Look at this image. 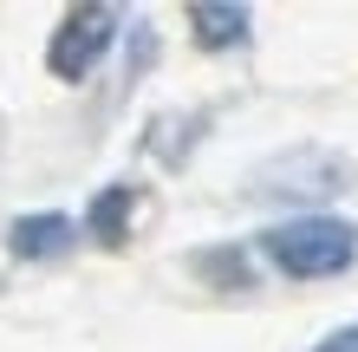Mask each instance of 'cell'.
Wrapping results in <instances>:
<instances>
[{"mask_svg": "<svg viewBox=\"0 0 358 352\" xmlns=\"http://www.w3.org/2000/svg\"><path fill=\"white\" fill-rule=\"evenodd\" d=\"M261 255L287 281H326V274H345L358 261V229L345 216H293V222L261 235Z\"/></svg>", "mask_w": 358, "mask_h": 352, "instance_id": "1", "label": "cell"}, {"mask_svg": "<svg viewBox=\"0 0 358 352\" xmlns=\"http://www.w3.org/2000/svg\"><path fill=\"white\" fill-rule=\"evenodd\" d=\"M72 216H59V209H46V216H20L13 229H7V248L20 261H52V255H66L72 248Z\"/></svg>", "mask_w": 358, "mask_h": 352, "instance_id": "5", "label": "cell"}, {"mask_svg": "<svg viewBox=\"0 0 358 352\" xmlns=\"http://www.w3.org/2000/svg\"><path fill=\"white\" fill-rule=\"evenodd\" d=\"M189 27H196V46L202 52H235V46H248L255 13L235 7V0H196V7H189Z\"/></svg>", "mask_w": 358, "mask_h": 352, "instance_id": "4", "label": "cell"}, {"mask_svg": "<svg viewBox=\"0 0 358 352\" xmlns=\"http://www.w3.org/2000/svg\"><path fill=\"white\" fill-rule=\"evenodd\" d=\"M313 352H358V320H352V326H339V333H326Z\"/></svg>", "mask_w": 358, "mask_h": 352, "instance_id": "7", "label": "cell"}, {"mask_svg": "<svg viewBox=\"0 0 358 352\" xmlns=\"http://www.w3.org/2000/svg\"><path fill=\"white\" fill-rule=\"evenodd\" d=\"M131 209H137V190H131V183H111V190H98V202L85 209L92 241L117 248V241H124V229H131Z\"/></svg>", "mask_w": 358, "mask_h": 352, "instance_id": "6", "label": "cell"}, {"mask_svg": "<svg viewBox=\"0 0 358 352\" xmlns=\"http://www.w3.org/2000/svg\"><path fill=\"white\" fill-rule=\"evenodd\" d=\"M111 39H117V7H72L66 20H59V33H52V46H46V66L66 78V85H78L104 52H111Z\"/></svg>", "mask_w": 358, "mask_h": 352, "instance_id": "3", "label": "cell"}, {"mask_svg": "<svg viewBox=\"0 0 358 352\" xmlns=\"http://www.w3.org/2000/svg\"><path fill=\"white\" fill-rule=\"evenodd\" d=\"M352 183V163L339 150H320V143H300V150H280L255 170V196L267 202H326Z\"/></svg>", "mask_w": 358, "mask_h": 352, "instance_id": "2", "label": "cell"}]
</instances>
